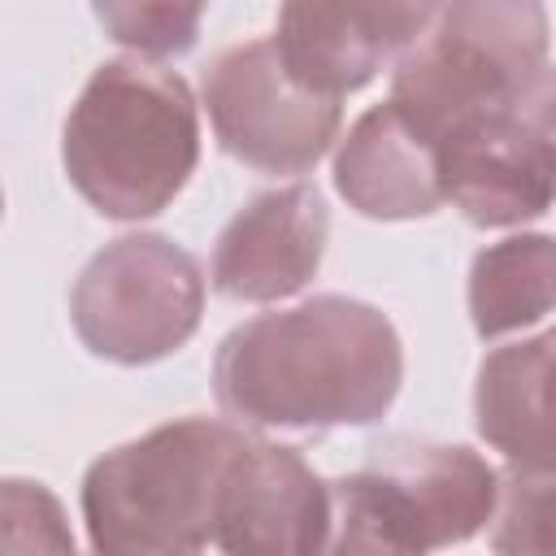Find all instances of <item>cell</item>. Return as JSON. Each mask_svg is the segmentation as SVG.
<instances>
[{
	"label": "cell",
	"instance_id": "20",
	"mask_svg": "<svg viewBox=\"0 0 556 556\" xmlns=\"http://www.w3.org/2000/svg\"><path fill=\"white\" fill-rule=\"evenodd\" d=\"M200 556H208V552H200Z\"/></svg>",
	"mask_w": 556,
	"mask_h": 556
},
{
	"label": "cell",
	"instance_id": "5",
	"mask_svg": "<svg viewBox=\"0 0 556 556\" xmlns=\"http://www.w3.org/2000/svg\"><path fill=\"white\" fill-rule=\"evenodd\" d=\"M204 313L200 261L165 235L104 243L70 291V321L87 352L117 365H152L178 352Z\"/></svg>",
	"mask_w": 556,
	"mask_h": 556
},
{
	"label": "cell",
	"instance_id": "7",
	"mask_svg": "<svg viewBox=\"0 0 556 556\" xmlns=\"http://www.w3.org/2000/svg\"><path fill=\"white\" fill-rule=\"evenodd\" d=\"M330 482L282 443L248 439L230 460L213 552L217 556H321L330 534Z\"/></svg>",
	"mask_w": 556,
	"mask_h": 556
},
{
	"label": "cell",
	"instance_id": "8",
	"mask_svg": "<svg viewBox=\"0 0 556 556\" xmlns=\"http://www.w3.org/2000/svg\"><path fill=\"white\" fill-rule=\"evenodd\" d=\"M330 213L313 182H287L252 195L213 243V291L243 304L295 295L326 256Z\"/></svg>",
	"mask_w": 556,
	"mask_h": 556
},
{
	"label": "cell",
	"instance_id": "6",
	"mask_svg": "<svg viewBox=\"0 0 556 556\" xmlns=\"http://www.w3.org/2000/svg\"><path fill=\"white\" fill-rule=\"evenodd\" d=\"M200 96L222 152L261 174H308L343 122L339 100L291 78L274 35L217 52L204 65Z\"/></svg>",
	"mask_w": 556,
	"mask_h": 556
},
{
	"label": "cell",
	"instance_id": "13",
	"mask_svg": "<svg viewBox=\"0 0 556 556\" xmlns=\"http://www.w3.org/2000/svg\"><path fill=\"white\" fill-rule=\"evenodd\" d=\"M417 508L434 547L473 539L500 508V473L465 443L391 439L369 456Z\"/></svg>",
	"mask_w": 556,
	"mask_h": 556
},
{
	"label": "cell",
	"instance_id": "1",
	"mask_svg": "<svg viewBox=\"0 0 556 556\" xmlns=\"http://www.w3.org/2000/svg\"><path fill=\"white\" fill-rule=\"evenodd\" d=\"M404 382L391 317L352 295H313L235 326L213 356L217 404L248 426L334 430L387 417Z\"/></svg>",
	"mask_w": 556,
	"mask_h": 556
},
{
	"label": "cell",
	"instance_id": "4",
	"mask_svg": "<svg viewBox=\"0 0 556 556\" xmlns=\"http://www.w3.org/2000/svg\"><path fill=\"white\" fill-rule=\"evenodd\" d=\"M547 56V9L530 0L443 4L395 61L391 104L434 143L508 113Z\"/></svg>",
	"mask_w": 556,
	"mask_h": 556
},
{
	"label": "cell",
	"instance_id": "16",
	"mask_svg": "<svg viewBox=\"0 0 556 556\" xmlns=\"http://www.w3.org/2000/svg\"><path fill=\"white\" fill-rule=\"evenodd\" d=\"M495 556H556V460H526L500 478Z\"/></svg>",
	"mask_w": 556,
	"mask_h": 556
},
{
	"label": "cell",
	"instance_id": "11",
	"mask_svg": "<svg viewBox=\"0 0 556 556\" xmlns=\"http://www.w3.org/2000/svg\"><path fill=\"white\" fill-rule=\"evenodd\" d=\"M334 187L361 217L408 222L443 204L439 152L387 100L365 109L334 152Z\"/></svg>",
	"mask_w": 556,
	"mask_h": 556
},
{
	"label": "cell",
	"instance_id": "19",
	"mask_svg": "<svg viewBox=\"0 0 556 556\" xmlns=\"http://www.w3.org/2000/svg\"><path fill=\"white\" fill-rule=\"evenodd\" d=\"M513 117L556 161V70H539L526 83V91L513 100Z\"/></svg>",
	"mask_w": 556,
	"mask_h": 556
},
{
	"label": "cell",
	"instance_id": "12",
	"mask_svg": "<svg viewBox=\"0 0 556 556\" xmlns=\"http://www.w3.org/2000/svg\"><path fill=\"white\" fill-rule=\"evenodd\" d=\"M473 426L513 465L556 460V326L478 365Z\"/></svg>",
	"mask_w": 556,
	"mask_h": 556
},
{
	"label": "cell",
	"instance_id": "2",
	"mask_svg": "<svg viewBox=\"0 0 556 556\" xmlns=\"http://www.w3.org/2000/svg\"><path fill=\"white\" fill-rule=\"evenodd\" d=\"M61 161L96 213L156 217L200 161V109L187 78L143 56L96 65L65 117Z\"/></svg>",
	"mask_w": 556,
	"mask_h": 556
},
{
	"label": "cell",
	"instance_id": "3",
	"mask_svg": "<svg viewBox=\"0 0 556 556\" xmlns=\"http://www.w3.org/2000/svg\"><path fill=\"white\" fill-rule=\"evenodd\" d=\"M252 434L217 417L165 421L83 478V521L96 556H200L213 547L230 460Z\"/></svg>",
	"mask_w": 556,
	"mask_h": 556
},
{
	"label": "cell",
	"instance_id": "9",
	"mask_svg": "<svg viewBox=\"0 0 556 556\" xmlns=\"http://www.w3.org/2000/svg\"><path fill=\"white\" fill-rule=\"evenodd\" d=\"M434 4H282L274 48L295 83L343 100L430 26Z\"/></svg>",
	"mask_w": 556,
	"mask_h": 556
},
{
	"label": "cell",
	"instance_id": "15",
	"mask_svg": "<svg viewBox=\"0 0 556 556\" xmlns=\"http://www.w3.org/2000/svg\"><path fill=\"white\" fill-rule=\"evenodd\" d=\"M330 534L321 556H426L434 552L408 495L374 465L330 482Z\"/></svg>",
	"mask_w": 556,
	"mask_h": 556
},
{
	"label": "cell",
	"instance_id": "14",
	"mask_svg": "<svg viewBox=\"0 0 556 556\" xmlns=\"http://www.w3.org/2000/svg\"><path fill=\"white\" fill-rule=\"evenodd\" d=\"M556 308V235H508L469 265V317L482 339L534 326Z\"/></svg>",
	"mask_w": 556,
	"mask_h": 556
},
{
	"label": "cell",
	"instance_id": "17",
	"mask_svg": "<svg viewBox=\"0 0 556 556\" xmlns=\"http://www.w3.org/2000/svg\"><path fill=\"white\" fill-rule=\"evenodd\" d=\"M0 552L4 556H78L61 500L30 478L0 486Z\"/></svg>",
	"mask_w": 556,
	"mask_h": 556
},
{
	"label": "cell",
	"instance_id": "18",
	"mask_svg": "<svg viewBox=\"0 0 556 556\" xmlns=\"http://www.w3.org/2000/svg\"><path fill=\"white\" fill-rule=\"evenodd\" d=\"M96 22L139 56H178L195 43L204 4H96Z\"/></svg>",
	"mask_w": 556,
	"mask_h": 556
},
{
	"label": "cell",
	"instance_id": "10",
	"mask_svg": "<svg viewBox=\"0 0 556 556\" xmlns=\"http://www.w3.org/2000/svg\"><path fill=\"white\" fill-rule=\"evenodd\" d=\"M443 200L473 226H521L556 204V161L508 113L482 117L439 143Z\"/></svg>",
	"mask_w": 556,
	"mask_h": 556
}]
</instances>
